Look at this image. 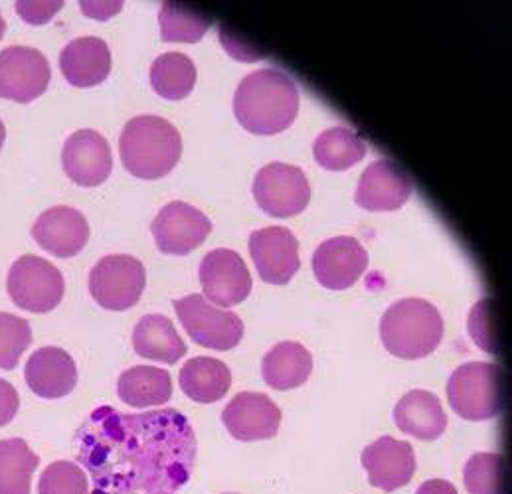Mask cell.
Masks as SVG:
<instances>
[{
	"label": "cell",
	"mask_w": 512,
	"mask_h": 494,
	"mask_svg": "<svg viewBox=\"0 0 512 494\" xmlns=\"http://www.w3.org/2000/svg\"><path fill=\"white\" fill-rule=\"evenodd\" d=\"M196 435L178 410L123 413L101 406L76 433L91 494H176L192 477Z\"/></svg>",
	"instance_id": "1"
},
{
	"label": "cell",
	"mask_w": 512,
	"mask_h": 494,
	"mask_svg": "<svg viewBox=\"0 0 512 494\" xmlns=\"http://www.w3.org/2000/svg\"><path fill=\"white\" fill-rule=\"evenodd\" d=\"M238 123L254 135H277L289 129L299 113V89L275 68L246 76L234 95Z\"/></svg>",
	"instance_id": "2"
},
{
	"label": "cell",
	"mask_w": 512,
	"mask_h": 494,
	"mask_svg": "<svg viewBox=\"0 0 512 494\" xmlns=\"http://www.w3.org/2000/svg\"><path fill=\"white\" fill-rule=\"evenodd\" d=\"M119 155L127 172L135 178L157 180L178 165L182 139L171 121L157 115L131 119L119 137Z\"/></svg>",
	"instance_id": "3"
},
{
	"label": "cell",
	"mask_w": 512,
	"mask_h": 494,
	"mask_svg": "<svg viewBox=\"0 0 512 494\" xmlns=\"http://www.w3.org/2000/svg\"><path fill=\"white\" fill-rule=\"evenodd\" d=\"M443 332L439 311L424 299H402L390 305L380 321L382 344L404 360H420L435 352Z\"/></svg>",
	"instance_id": "4"
},
{
	"label": "cell",
	"mask_w": 512,
	"mask_h": 494,
	"mask_svg": "<svg viewBox=\"0 0 512 494\" xmlns=\"http://www.w3.org/2000/svg\"><path fill=\"white\" fill-rule=\"evenodd\" d=\"M447 400L467 421L493 419L505 406V374L489 362L463 364L447 382Z\"/></svg>",
	"instance_id": "5"
},
{
	"label": "cell",
	"mask_w": 512,
	"mask_h": 494,
	"mask_svg": "<svg viewBox=\"0 0 512 494\" xmlns=\"http://www.w3.org/2000/svg\"><path fill=\"white\" fill-rule=\"evenodd\" d=\"M6 289L18 309L44 315L62 303L66 281L62 271L50 261L36 255H22L8 271Z\"/></svg>",
	"instance_id": "6"
},
{
	"label": "cell",
	"mask_w": 512,
	"mask_h": 494,
	"mask_svg": "<svg viewBox=\"0 0 512 494\" xmlns=\"http://www.w3.org/2000/svg\"><path fill=\"white\" fill-rule=\"evenodd\" d=\"M147 285L145 265L125 253L103 257L89 273V293L107 311H127L139 303Z\"/></svg>",
	"instance_id": "7"
},
{
	"label": "cell",
	"mask_w": 512,
	"mask_h": 494,
	"mask_svg": "<svg viewBox=\"0 0 512 494\" xmlns=\"http://www.w3.org/2000/svg\"><path fill=\"white\" fill-rule=\"evenodd\" d=\"M176 315L190 338L210 350H234L244 338V323L232 311H222L206 301L204 295L176 299Z\"/></svg>",
	"instance_id": "8"
},
{
	"label": "cell",
	"mask_w": 512,
	"mask_h": 494,
	"mask_svg": "<svg viewBox=\"0 0 512 494\" xmlns=\"http://www.w3.org/2000/svg\"><path fill=\"white\" fill-rule=\"evenodd\" d=\"M257 206L273 218H293L311 200V184L299 166L269 163L254 178Z\"/></svg>",
	"instance_id": "9"
},
{
	"label": "cell",
	"mask_w": 512,
	"mask_h": 494,
	"mask_svg": "<svg viewBox=\"0 0 512 494\" xmlns=\"http://www.w3.org/2000/svg\"><path fill=\"white\" fill-rule=\"evenodd\" d=\"M52 70L46 56L28 46H8L0 52V97L32 103L46 93Z\"/></svg>",
	"instance_id": "10"
},
{
	"label": "cell",
	"mask_w": 512,
	"mask_h": 494,
	"mask_svg": "<svg viewBox=\"0 0 512 494\" xmlns=\"http://www.w3.org/2000/svg\"><path fill=\"white\" fill-rule=\"evenodd\" d=\"M200 283L206 301L220 307L244 303L252 293V275L240 253L232 249H214L200 263Z\"/></svg>",
	"instance_id": "11"
},
{
	"label": "cell",
	"mask_w": 512,
	"mask_h": 494,
	"mask_svg": "<svg viewBox=\"0 0 512 494\" xmlns=\"http://www.w3.org/2000/svg\"><path fill=\"white\" fill-rule=\"evenodd\" d=\"M157 247L167 255H188L202 246L212 232V222L186 202L167 204L151 226Z\"/></svg>",
	"instance_id": "12"
},
{
	"label": "cell",
	"mask_w": 512,
	"mask_h": 494,
	"mask_svg": "<svg viewBox=\"0 0 512 494\" xmlns=\"http://www.w3.org/2000/svg\"><path fill=\"white\" fill-rule=\"evenodd\" d=\"M362 467L372 487L394 493L406 487L416 473V451L408 441L384 435L362 451Z\"/></svg>",
	"instance_id": "13"
},
{
	"label": "cell",
	"mask_w": 512,
	"mask_h": 494,
	"mask_svg": "<svg viewBox=\"0 0 512 494\" xmlns=\"http://www.w3.org/2000/svg\"><path fill=\"white\" fill-rule=\"evenodd\" d=\"M412 192L410 174L402 166L382 159L362 172L354 200L368 212H396L410 200Z\"/></svg>",
	"instance_id": "14"
},
{
	"label": "cell",
	"mask_w": 512,
	"mask_h": 494,
	"mask_svg": "<svg viewBox=\"0 0 512 494\" xmlns=\"http://www.w3.org/2000/svg\"><path fill=\"white\" fill-rule=\"evenodd\" d=\"M250 253L259 277L269 285H287L299 271V242L287 228H263L250 236Z\"/></svg>",
	"instance_id": "15"
},
{
	"label": "cell",
	"mask_w": 512,
	"mask_h": 494,
	"mask_svg": "<svg viewBox=\"0 0 512 494\" xmlns=\"http://www.w3.org/2000/svg\"><path fill=\"white\" fill-rule=\"evenodd\" d=\"M368 267V251L354 238L339 236L323 242L313 255L317 281L331 291L352 287Z\"/></svg>",
	"instance_id": "16"
},
{
	"label": "cell",
	"mask_w": 512,
	"mask_h": 494,
	"mask_svg": "<svg viewBox=\"0 0 512 494\" xmlns=\"http://www.w3.org/2000/svg\"><path fill=\"white\" fill-rule=\"evenodd\" d=\"M62 165L76 184L93 188L103 184L113 170V155L107 139L93 129H82L68 137L62 151Z\"/></svg>",
	"instance_id": "17"
},
{
	"label": "cell",
	"mask_w": 512,
	"mask_h": 494,
	"mask_svg": "<svg viewBox=\"0 0 512 494\" xmlns=\"http://www.w3.org/2000/svg\"><path fill=\"white\" fill-rule=\"evenodd\" d=\"M24 378L38 398L60 400L76 390L78 366L64 348L44 346L28 358Z\"/></svg>",
	"instance_id": "18"
},
{
	"label": "cell",
	"mask_w": 512,
	"mask_h": 494,
	"mask_svg": "<svg viewBox=\"0 0 512 494\" xmlns=\"http://www.w3.org/2000/svg\"><path fill=\"white\" fill-rule=\"evenodd\" d=\"M222 421L238 441H265L277 435L281 410L265 394L242 392L224 408Z\"/></svg>",
	"instance_id": "19"
},
{
	"label": "cell",
	"mask_w": 512,
	"mask_h": 494,
	"mask_svg": "<svg viewBox=\"0 0 512 494\" xmlns=\"http://www.w3.org/2000/svg\"><path fill=\"white\" fill-rule=\"evenodd\" d=\"M32 236L44 251L68 259L78 255L89 240L86 216L70 206H54L38 216Z\"/></svg>",
	"instance_id": "20"
},
{
	"label": "cell",
	"mask_w": 512,
	"mask_h": 494,
	"mask_svg": "<svg viewBox=\"0 0 512 494\" xmlns=\"http://www.w3.org/2000/svg\"><path fill=\"white\" fill-rule=\"evenodd\" d=\"M60 70L66 82L74 87L99 85L111 74L109 46L95 36L76 38L64 46L60 54Z\"/></svg>",
	"instance_id": "21"
},
{
	"label": "cell",
	"mask_w": 512,
	"mask_h": 494,
	"mask_svg": "<svg viewBox=\"0 0 512 494\" xmlns=\"http://www.w3.org/2000/svg\"><path fill=\"white\" fill-rule=\"evenodd\" d=\"M313 372V356L299 342L275 344L261 362V376L273 390L285 392L303 386Z\"/></svg>",
	"instance_id": "22"
},
{
	"label": "cell",
	"mask_w": 512,
	"mask_h": 494,
	"mask_svg": "<svg viewBox=\"0 0 512 494\" xmlns=\"http://www.w3.org/2000/svg\"><path fill=\"white\" fill-rule=\"evenodd\" d=\"M394 421L400 431L420 441H435L447 429V415L439 398L427 390L408 392L394 410Z\"/></svg>",
	"instance_id": "23"
},
{
	"label": "cell",
	"mask_w": 512,
	"mask_h": 494,
	"mask_svg": "<svg viewBox=\"0 0 512 494\" xmlns=\"http://www.w3.org/2000/svg\"><path fill=\"white\" fill-rule=\"evenodd\" d=\"M180 390L196 404H216L220 402L230 386H232V372L230 368L210 356L190 358L178 376Z\"/></svg>",
	"instance_id": "24"
},
{
	"label": "cell",
	"mask_w": 512,
	"mask_h": 494,
	"mask_svg": "<svg viewBox=\"0 0 512 494\" xmlns=\"http://www.w3.org/2000/svg\"><path fill=\"white\" fill-rule=\"evenodd\" d=\"M121 402L131 408H159L172 398L171 374L155 366H135L125 370L117 382Z\"/></svg>",
	"instance_id": "25"
},
{
	"label": "cell",
	"mask_w": 512,
	"mask_h": 494,
	"mask_svg": "<svg viewBox=\"0 0 512 494\" xmlns=\"http://www.w3.org/2000/svg\"><path fill=\"white\" fill-rule=\"evenodd\" d=\"M133 348L139 356L176 364L186 354V344L165 315H145L133 330Z\"/></svg>",
	"instance_id": "26"
},
{
	"label": "cell",
	"mask_w": 512,
	"mask_h": 494,
	"mask_svg": "<svg viewBox=\"0 0 512 494\" xmlns=\"http://www.w3.org/2000/svg\"><path fill=\"white\" fill-rule=\"evenodd\" d=\"M40 465L38 455L20 439L0 441V494H30L32 475Z\"/></svg>",
	"instance_id": "27"
},
{
	"label": "cell",
	"mask_w": 512,
	"mask_h": 494,
	"mask_svg": "<svg viewBox=\"0 0 512 494\" xmlns=\"http://www.w3.org/2000/svg\"><path fill=\"white\" fill-rule=\"evenodd\" d=\"M366 153V143L348 127H333L323 131L313 145L315 161L333 172H342L358 165Z\"/></svg>",
	"instance_id": "28"
},
{
	"label": "cell",
	"mask_w": 512,
	"mask_h": 494,
	"mask_svg": "<svg viewBox=\"0 0 512 494\" xmlns=\"http://www.w3.org/2000/svg\"><path fill=\"white\" fill-rule=\"evenodd\" d=\"M151 85L163 99L180 101L188 97L196 85V66L180 52L163 54L151 66Z\"/></svg>",
	"instance_id": "29"
},
{
	"label": "cell",
	"mask_w": 512,
	"mask_h": 494,
	"mask_svg": "<svg viewBox=\"0 0 512 494\" xmlns=\"http://www.w3.org/2000/svg\"><path fill=\"white\" fill-rule=\"evenodd\" d=\"M159 24L163 42L196 44L212 26V18L202 10L180 2H163L159 12Z\"/></svg>",
	"instance_id": "30"
},
{
	"label": "cell",
	"mask_w": 512,
	"mask_h": 494,
	"mask_svg": "<svg viewBox=\"0 0 512 494\" xmlns=\"http://www.w3.org/2000/svg\"><path fill=\"white\" fill-rule=\"evenodd\" d=\"M463 481L469 494H507V465L503 455H473L463 469Z\"/></svg>",
	"instance_id": "31"
},
{
	"label": "cell",
	"mask_w": 512,
	"mask_h": 494,
	"mask_svg": "<svg viewBox=\"0 0 512 494\" xmlns=\"http://www.w3.org/2000/svg\"><path fill=\"white\" fill-rule=\"evenodd\" d=\"M32 344V329L26 319L0 313V370H14Z\"/></svg>",
	"instance_id": "32"
},
{
	"label": "cell",
	"mask_w": 512,
	"mask_h": 494,
	"mask_svg": "<svg viewBox=\"0 0 512 494\" xmlns=\"http://www.w3.org/2000/svg\"><path fill=\"white\" fill-rule=\"evenodd\" d=\"M38 494H89V477L78 463L56 461L40 475Z\"/></svg>",
	"instance_id": "33"
},
{
	"label": "cell",
	"mask_w": 512,
	"mask_h": 494,
	"mask_svg": "<svg viewBox=\"0 0 512 494\" xmlns=\"http://www.w3.org/2000/svg\"><path fill=\"white\" fill-rule=\"evenodd\" d=\"M467 329L473 342L485 350L487 354H497L499 336H497V321H495V303L485 297L477 301V305L469 313Z\"/></svg>",
	"instance_id": "34"
},
{
	"label": "cell",
	"mask_w": 512,
	"mask_h": 494,
	"mask_svg": "<svg viewBox=\"0 0 512 494\" xmlns=\"http://www.w3.org/2000/svg\"><path fill=\"white\" fill-rule=\"evenodd\" d=\"M64 2L62 0H54V2H16V12L18 16L26 22V24H46L50 22L60 10H62Z\"/></svg>",
	"instance_id": "35"
},
{
	"label": "cell",
	"mask_w": 512,
	"mask_h": 494,
	"mask_svg": "<svg viewBox=\"0 0 512 494\" xmlns=\"http://www.w3.org/2000/svg\"><path fill=\"white\" fill-rule=\"evenodd\" d=\"M20 408V398L16 388L0 378V427L8 425Z\"/></svg>",
	"instance_id": "36"
},
{
	"label": "cell",
	"mask_w": 512,
	"mask_h": 494,
	"mask_svg": "<svg viewBox=\"0 0 512 494\" xmlns=\"http://www.w3.org/2000/svg\"><path fill=\"white\" fill-rule=\"evenodd\" d=\"M123 2H82V10L95 20H107L113 14L121 12Z\"/></svg>",
	"instance_id": "37"
},
{
	"label": "cell",
	"mask_w": 512,
	"mask_h": 494,
	"mask_svg": "<svg viewBox=\"0 0 512 494\" xmlns=\"http://www.w3.org/2000/svg\"><path fill=\"white\" fill-rule=\"evenodd\" d=\"M416 494H459L457 489L449 483V481H441V479H433V481H426L420 485V489Z\"/></svg>",
	"instance_id": "38"
},
{
	"label": "cell",
	"mask_w": 512,
	"mask_h": 494,
	"mask_svg": "<svg viewBox=\"0 0 512 494\" xmlns=\"http://www.w3.org/2000/svg\"><path fill=\"white\" fill-rule=\"evenodd\" d=\"M4 141H6V127H4V123H2V119H0V151H2V147H4Z\"/></svg>",
	"instance_id": "39"
},
{
	"label": "cell",
	"mask_w": 512,
	"mask_h": 494,
	"mask_svg": "<svg viewBox=\"0 0 512 494\" xmlns=\"http://www.w3.org/2000/svg\"><path fill=\"white\" fill-rule=\"evenodd\" d=\"M4 30H6V22H4V18H2V14H0V40H2V36H4Z\"/></svg>",
	"instance_id": "40"
},
{
	"label": "cell",
	"mask_w": 512,
	"mask_h": 494,
	"mask_svg": "<svg viewBox=\"0 0 512 494\" xmlns=\"http://www.w3.org/2000/svg\"><path fill=\"white\" fill-rule=\"evenodd\" d=\"M228 494H236V493H228Z\"/></svg>",
	"instance_id": "41"
}]
</instances>
